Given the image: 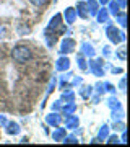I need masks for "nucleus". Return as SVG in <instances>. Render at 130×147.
Segmentation results:
<instances>
[{
	"label": "nucleus",
	"instance_id": "nucleus-2",
	"mask_svg": "<svg viewBox=\"0 0 130 147\" xmlns=\"http://www.w3.org/2000/svg\"><path fill=\"white\" fill-rule=\"evenodd\" d=\"M31 2H33V3H34L36 7H42V5H46L49 0H31Z\"/></svg>",
	"mask_w": 130,
	"mask_h": 147
},
{
	"label": "nucleus",
	"instance_id": "nucleus-1",
	"mask_svg": "<svg viewBox=\"0 0 130 147\" xmlns=\"http://www.w3.org/2000/svg\"><path fill=\"white\" fill-rule=\"evenodd\" d=\"M11 56H13V59H15L16 62L23 64V62H26V61L31 59V51H29L26 46H16L15 49H13Z\"/></svg>",
	"mask_w": 130,
	"mask_h": 147
}]
</instances>
